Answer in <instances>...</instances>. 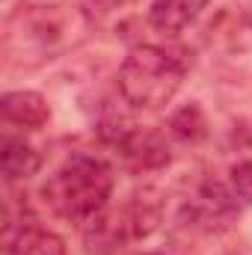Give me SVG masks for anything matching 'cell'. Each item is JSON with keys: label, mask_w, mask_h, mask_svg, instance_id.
Segmentation results:
<instances>
[{"label": "cell", "mask_w": 252, "mask_h": 255, "mask_svg": "<svg viewBox=\"0 0 252 255\" xmlns=\"http://www.w3.org/2000/svg\"><path fill=\"white\" fill-rule=\"evenodd\" d=\"M205 3L208 0H154L148 9V24L157 33L175 36L205 9Z\"/></svg>", "instance_id": "7"}, {"label": "cell", "mask_w": 252, "mask_h": 255, "mask_svg": "<svg viewBox=\"0 0 252 255\" xmlns=\"http://www.w3.org/2000/svg\"><path fill=\"white\" fill-rule=\"evenodd\" d=\"M9 255H65V244L54 235V232H45L39 226H30L24 223L12 238H9Z\"/></svg>", "instance_id": "9"}, {"label": "cell", "mask_w": 252, "mask_h": 255, "mask_svg": "<svg viewBox=\"0 0 252 255\" xmlns=\"http://www.w3.org/2000/svg\"><path fill=\"white\" fill-rule=\"evenodd\" d=\"M6 130H39L51 119V110L39 92H9L0 104Z\"/></svg>", "instance_id": "6"}, {"label": "cell", "mask_w": 252, "mask_h": 255, "mask_svg": "<svg viewBox=\"0 0 252 255\" xmlns=\"http://www.w3.org/2000/svg\"><path fill=\"white\" fill-rule=\"evenodd\" d=\"M184 68L172 54L154 45H139L119 68V92L136 110H160L181 89Z\"/></svg>", "instance_id": "2"}, {"label": "cell", "mask_w": 252, "mask_h": 255, "mask_svg": "<svg viewBox=\"0 0 252 255\" xmlns=\"http://www.w3.org/2000/svg\"><path fill=\"white\" fill-rule=\"evenodd\" d=\"M232 193L241 202H252V160H244L232 169Z\"/></svg>", "instance_id": "11"}, {"label": "cell", "mask_w": 252, "mask_h": 255, "mask_svg": "<svg viewBox=\"0 0 252 255\" xmlns=\"http://www.w3.org/2000/svg\"><path fill=\"white\" fill-rule=\"evenodd\" d=\"M113 193V169L95 154H71L42 187L54 214L71 223H89L107 208Z\"/></svg>", "instance_id": "1"}, {"label": "cell", "mask_w": 252, "mask_h": 255, "mask_svg": "<svg viewBox=\"0 0 252 255\" xmlns=\"http://www.w3.org/2000/svg\"><path fill=\"white\" fill-rule=\"evenodd\" d=\"M187 214L196 229L223 232L238 217V196L229 193L226 187H220V184H205L187 205Z\"/></svg>", "instance_id": "4"}, {"label": "cell", "mask_w": 252, "mask_h": 255, "mask_svg": "<svg viewBox=\"0 0 252 255\" xmlns=\"http://www.w3.org/2000/svg\"><path fill=\"white\" fill-rule=\"evenodd\" d=\"M116 148L122 151L125 163L130 169H157L169 160V148L160 133L142 130V128H127L116 136Z\"/></svg>", "instance_id": "5"}, {"label": "cell", "mask_w": 252, "mask_h": 255, "mask_svg": "<svg viewBox=\"0 0 252 255\" xmlns=\"http://www.w3.org/2000/svg\"><path fill=\"white\" fill-rule=\"evenodd\" d=\"M0 160H3V175L6 181H21V178H30L39 172L42 166V157L33 145H27L24 139H15L12 133L3 136V151H0Z\"/></svg>", "instance_id": "8"}, {"label": "cell", "mask_w": 252, "mask_h": 255, "mask_svg": "<svg viewBox=\"0 0 252 255\" xmlns=\"http://www.w3.org/2000/svg\"><path fill=\"white\" fill-rule=\"evenodd\" d=\"M142 255H160V253H142Z\"/></svg>", "instance_id": "12"}, {"label": "cell", "mask_w": 252, "mask_h": 255, "mask_svg": "<svg viewBox=\"0 0 252 255\" xmlns=\"http://www.w3.org/2000/svg\"><path fill=\"white\" fill-rule=\"evenodd\" d=\"M160 223V196L154 190L133 193L122 208L101 211L89 220L86 244L92 253H116L130 241L148 238Z\"/></svg>", "instance_id": "3"}, {"label": "cell", "mask_w": 252, "mask_h": 255, "mask_svg": "<svg viewBox=\"0 0 252 255\" xmlns=\"http://www.w3.org/2000/svg\"><path fill=\"white\" fill-rule=\"evenodd\" d=\"M172 130L181 136V139H202L205 136V119H202V110L196 104L181 107L175 116H172Z\"/></svg>", "instance_id": "10"}]
</instances>
